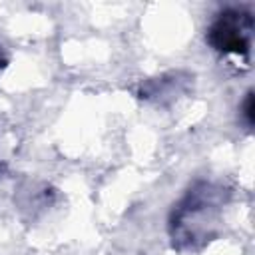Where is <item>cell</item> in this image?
<instances>
[{"mask_svg":"<svg viewBox=\"0 0 255 255\" xmlns=\"http://www.w3.org/2000/svg\"><path fill=\"white\" fill-rule=\"evenodd\" d=\"M251 30H253V20L249 14L239 10H227L209 28L207 38H209V44L219 52L247 54Z\"/></svg>","mask_w":255,"mask_h":255,"instance_id":"obj_1","label":"cell"},{"mask_svg":"<svg viewBox=\"0 0 255 255\" xmlns=\"http://www.w3.org/2000/svg\"><path fill=\"white\" fill-rule=\"evenodd\" d=\"M243 116H245V122L247 126L253 124V94L249 92L247 98H245V104H243Z\"/></svg>","mask_w":255,"mask_h":255,"instance_id":"obj_2","label":"cell"},{"mask_svg":"<svg viewBox=\"0 0 255 255\" xmlns=\"http://www.w3.org/2000/svg\"><path fill=\"white\" fill-rule=\"evenodd\" d=\"M2 169H4V165H2V163H0V173H2Z\"/></svg>","mask_w":255,"mask_h":255,"instance_id":"obj_3","label":"cell"}]
</instances>
